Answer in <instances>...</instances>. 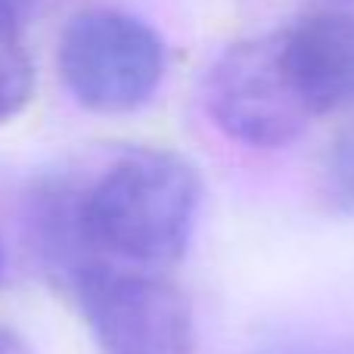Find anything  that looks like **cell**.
Masks as SVG:
<instances>
[{
  "label": "cell",
  "instance_id": "6da1fadb",
  "mask_svg": "<svg viewBox=\"0 0 354 354\" xmlns=\"http://www.w3.org/2000/svg\"><path fill=\"white\" fill-rule=\"evenodd\" d=\"M202 212V177L168 149H131L75 183V224L91 261L162 270L187 255Z\"/></svg>",
  "mask_w": 354,
  "mask_h": 354
},
{
  "label": "cell",
  "instance_id": "7a4b0ae2",
  "mask_svg": "<svg viewBox=\"0 0 354 354\" xmlns=\"http://www.w3.org/2000/svg\"><path fill=\"white\" fill-rule=\"evenodd\" d=\"M165 41L124 10H84L66 22L56 68L78 106L124 115L156 97L165 78Z\"/></svg>",
  "mask_w": 354,
  "mask_h": 354
},
{
  "label": "cell",
  "instance_id": "3957f363",
  "mask_svg": "<svg viewBox=\"0 0 354 354\" xmlns=\"http://www.w3.org/2000/svg\"><path fill=\"white\" fill-rule=\"evenodd\" d=\"M66 286L103 354H193L189 301L159 270L91 261Z\"/></svg>",
  "mask_w": 354,
  "mask_h": 354
},
{
  "label": "cell",
  "instance_id": "277c9868",
  "mask_svg": "<svg viewBox=\"0 0 354 354\" xmlns=\"http://www.w3.org/2000/svg\"><path fill=\"white\" fill-rule=\"evenodd\" d=\"M202 106L214 128L252 149L289 147L314 122L283 59L280 31L227 47L205 72Z\"/></svg>",
  "mask_w": 354,
  "mask_h": 354
},
{
  "label": "cell",
  "instance_id": "5b68a950",
  "mask_svg": "<svg viewBox=\"0 0 354 354\" xmlns=\"http://www.w3.org/2000/svg\"><path fill=\"white\" fill-rule=\"evenodd\" d=\"M280 47L314 118L354 106V12H308L280 31Z\"/></svg>",
  "mask_w": 354,
  "mask_h": 354
},
{
  "label": "cell",
  "instance_id": "8992f818",
  "mask_svg": "<svg viewBox=\"0 0 354 354\" xmlns=\"http://www.w3.org/2000/svg\"><path fill=\"white\" fill-rule=\"evenodd\" d=\"M19 19L0 12V124L22 115L35 97V62Z\"/></svg>",
  "mask_w": 354,
  "mask_h": 354
},
{
  "label": "cell",
  "instance_id": "52a82bcc",
  "mask_svg": "<svg viewBox=\"0 0 354 354\" xmlns=\"http://www.w3.org/2000/svg\"><path fill=\"white\" fill-rule=\"evenodd\" d=\"M324 193L333 208L354 212V124L339 134V140L326 156Z\"/></svg>",
  "mask_w": 354,
  "mask_h": 354
},
{
  "label": "cell",
  "instance_id": "ba28073f",
  "mask_svg": "<svg viewBox=\"0 0 354 354\" xmlns=\"http://www.w3.org/2000/svg\"><path fill=\"white\" fill-rule=\"evenodd\" d=\"M258 354H354L351 339H286L274 342Z\"/></svg>",
  "mask_w": 354,
  "mask_h": 354
},
{
  "label": "cell",
  "instance_id": "9c48e42d",
  "mask_svg": "<svg viewBox=\"0 0 354 354\" xmlns=\"http://www.w3.org/2000/svg\"><path fill=\"white\" fill-rule=\"evenodd\" d=\"M37 3H41V0H0V12L19 19V22H25V19L35 12Z\"/></svg>",
  "mask_w": 354,
  "mask_h": 354
},
{
  "label": "cell",
  "instance_id": "30bf717a",
  "mask_svg": "<svg viewBox=\"0 0 354 354\" xmlns=\"http://www.w3.org/2000/svg\"><path fill=\"white\" fill-rule=\"evenodd\" d=\"M0 354H35V351L25 345V339H19L16 333L0 326Z\"/></svg>",
  "mask_w": 354,
  "mask_h": 354
},
{
  "label": "cell",
  "instance_id": "8fae6325",
  "mask_svg": "<svg viewBox=\"0 0 354 354\" xmlns=\"http://www.w3.org/2000/svg\"><path fill=\"white\" fill-rule=\"evenodd\" d=\"M3 270H6V249H3V236H0V280H3Z\"/></svg>",
  "mask_w": 354,
  "mask_h": 354
}]
</instances>
